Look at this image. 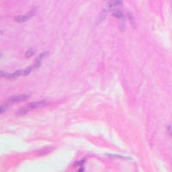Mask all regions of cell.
Segmentation results:
<instances>
[{
	"mask_svg": "<svg viewBox=\"0 0 172 172\" xmlns=\"http://www.w3.org/2000/svg\"><path fill=\"white\" fill-rule=\"evenodd\" d=\"M29 97V96L28 95H22V96H11L8 99L7 101V103L9 104H11V103H16V102H20L25 101L27 100Z\"/></svg>",
	"mask_w": 172,
	"mask_h": 172,
	"instance_id": "3957f363",
	"label": "cell"
},
{
	"mask_svg": "<svg viewBox=\"0 0 172 172\" xmlns=\"http://www.w3.org/2000/svg\"><path fill=\"white\" fill-rule=\"evenodd\" d=\"M34 51L33 50H29V51H28L27 53H26V54H25V55H26V57H30V56H32V55H33V54H34Z\"/></svg>",
	"mask_w": 172,
	"mask_h": 172,
	"instance_id": "52a82bcc",
	"label": "cell"
},
{
	"mask_svg": "<svg viewBox=\"0 0 172 172\" xmlns=\"http://www.w3.org/2000/svg\"><path fill=\"white\" fill-rule=\"evenodd\" d=\"M47 104V101H39V102H31L29 104L26 105L25 107L20 109L19 111L17 112V115H23L28 114L29 112L32 111L34 109H36V108H42L44 106H46Z\"/></svg>",
	"mask_w": 172,
	"mask_h": 172,
	"instance_id": "7a4b0ae2",
	"label": "cell"
},
{
	"mask_svg": "<svg viewBox=\"0 0 172 172\" xmlns=\"http://www.w3.org/2000/svg\"><path fill=\"white\" fill-rule=\"evenodd\" d=\"M122 0H110L108 3V8H109V9H115V8L122 6Z\"/></svg>",
	"mask_w": 172,
	"mask_h": 172,
	"instance_id": "5b68a950",
	"label": "cell"
},
{
	"mask_svg": "<svg viewBox=\"0 0 172 172\" xmlns=\"http://www.w3.org/2000/svg\"><path fill=\"white\" fill-rule=\"evenodd\" d=\"M34 68H35L34 67V65L33 66L26 68V69H23V70H18V71H15L13 73H7V72H4V71H1L0 74H1V77H3V78H6L8 79H10V80H13V79H16V78L20 77V76L29 75Z\"/></svg>",
	"mask_w": 172,
	"mask_h": 172,
	"instance_id": "6da1fadb",
	"label": "cell"
},
{
	"mask_svg": "<svg viewBox=\"0 0 172 172\" xmlns=\"http://www.w3.org/2000/svg\"><path fill=\"white\" fill-rule=\"evenodd\" d=\"M169 133H170V135H171V136H172V130L170 128H169Z\"/></svg>",
	"mask_w": 172,
	"mask_h": 172,
	"instance_id": "ba28073f",
	"label": "cell"
},
{
	"mask_svg": "<svg viewBox=\"0 0 172 172\" xmlns=\"http://www.w3.org/2000/svg\"><path fill=\"white\" fill-rule=\"evenodd\" d=\"M35 13V11L34 10H32L30 12H29L28 14H25V15H22V16H17V17H15V20L17 21V23H24L26 21L29 20L31 17H33Z\"/></svg>",
	"mask_w": 172,
	"mask_h": 172,
	"instance_id": "277c9868",
	"label": "cell"
},
{
	"mask_svg": "<svg viewBox=\"0 0 172 172\" xmlns=\"http://www.w3.org/2000/svg\"><path fill=\"white\" fill-rule=\"evenodd\" d=\"M113 16L115 17H117V18H122L123 17V14H122V11L120 10H115L113 12Z\"/></svg>",
	"mask_w": 172,
	"mask_h": 172,
	"instance_id": "8992f818",
	"label": "cell"
}]
</instances>
